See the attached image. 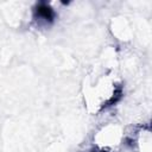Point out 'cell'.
Listing matches in <instances>:
<instances>
[{
	"label": "cell",
	"instance_id": "obj_1",
	"mask_svg": "<svg viewBox=\"0 0 152 152\" xmlns=\"http://www.w3.org/2000/svg\"><path fill=\"white\" fill-rule=\"evenodd\" d=\"M34 18L39 21H44L45 24H51L55 20V11L46 2H39L33 8Z\"/></svg>",
	"mask_w": 152,
	"mask_h": 152
},
{
	"label": "cell",
	"instance_id": "obj_2",
	"mask_svg": "<svg viewBox=\"0 0 152 152\" xmlns=\"http://www.w3.org/2000/svg\"><path fill=\"white\" fill-rule=\"evenodd\" d=\"M91 152H96V151H91Z\"/></svg>",
	"mask_w": 152,
	"mask_h": 152
}]
</instances>
